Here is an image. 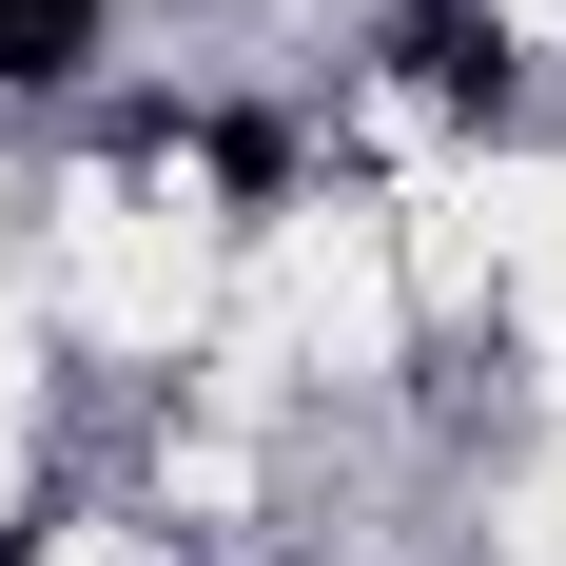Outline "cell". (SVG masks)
<instances>
[{
  "label": "cell",
  "instance_id": "obj_1",
  "mask_svg": "<svg viewBox=\"0 0 566 566\" xmlns=\"http://www.w3.org/2000/svg\"><path fill=\"white\" fill-rule=\"evenodd\" d=\"M98 59V0H0V78H78Z\"/></svg>",
  "mask_w": 566,
  "mask_h": 566
},
{
  "label": "cell",
  "instance_id": "obj_2",
  "mask_svg": "<svg viewBox=\"0 0 566 566\" xmlns=\"http://www.w3.org/2000/svg\"><path fill=\"white\" fill-rule=\"evenodd\" d=\"M410 78H430V98H489V20H450V0H430V20H410Z\"/></svg>",
  "mask_w": 566,
  "mask_h": 566
}]
</instances>
